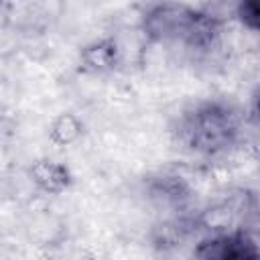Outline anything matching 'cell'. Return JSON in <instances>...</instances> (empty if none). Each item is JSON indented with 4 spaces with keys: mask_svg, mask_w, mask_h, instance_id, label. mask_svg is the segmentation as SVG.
I'll return each mask as SVG.
<instances>
[{
    "mask_svg": "<svg viewBox=\"0 0 260 260\" xmlns=\"http://www.w3.org/2000/svg\"><path fill=\"white\" fill-rule=\"evenodd\" d=\"M83 120L73 112H61L49 126V140L55 146H73L83 136Z\"/></svg>",
    "mask_w": 260,
    "mask_h": 260,
    "instance_id": "8992f818",
    "label": "cell"
},
{
    "mask_svg": "<svg viewBox=\"0 0 260 260\" xmlns=\"http://www.w3.org/2000/svg\"><path fill=\"white\" fill-rule=\"evenodd\" d=\"M28 177H30L32 185L47 195H61L73 183V175H71L69 167L55 158L35 160L28 167Z\"/></svg>",
    "mask_w": 260,
    "mask_h": 260,
    "instance_id": "277c9868",
    "label": "cell"
},
{
    "mask_svg": "<svg viewBox=\"0 0 260 260\" xmlns=\"http://www.w3.org/2000/svg\"><path fill=\"white\" fill-rule=\"evenodd\" d=\"M193 254L203 260H246V258H256L258 248L248 232L228 230L213 234L209 240H203Z\"/></svg>",
    "mask_w": 260,
    "mask_h": 260,
    "instance_id": "7a4b0ae2",
    "label": "cell"
},
{
    "mask_svg": "<svg viewBox=\"0 0 260 260\" xmlns=\"http://www.w3.org/2000/svg\"><path fill=\"white\" fill-rule=\"evenodd\" d=\"M144 28L156 41L181 39L189 43H203L207 41V32H211L209 22L201 14L181 4H160L152 8L144 18Z\"/></svg>",
    "mask_w": 260,
    "mask_h": 260,
    "instance_id": "6da1fadb",
    "label": "cell"
},
{
    "mask_svg": "<svg viewBox=\"0 0 260 260\" xmlns=\"http://www.w3.org/2000/svg\"><path fill=\"white\" fill-rule=\"evenodd\" d=\"M234 126L230 122V116L223 110H217L213 106H207L195 116L193 124V138L197 148L215 150L219 146H225L230 140Z\"/></svg>",
    "mask_w": 260,
    "mask_h": 260,
    "instance_id": "3957f363",
    "label": "cell"
},
{
    "mask_svg": "<svg viewBox=\"0 0 260 260\" xmlns=\"http://www.w3.org/2000/svg\"><path fill=\"white\" fill-rule=\"evenodd\" d=\"M120 57H122V51L114 39H102V41L89 43L79 53L83 67L98 71V73L114 69L120 63Z\"/></svg>",
    "mask_w": 260,
    "mask_h": 260,
    "instance_id": "5b68a950",
    "label": "cell"
},
{
    "mask_svg": "<svg viewBox=\"0 0 260 260\" xmlns=\"http://www.w3.org/2000/svg\"><path fill=\"white\" fill-rule=\"evenodd\" d=\"M258 0H240L238 4V16L242 20V24L250 30H256L258 28Z\"/></svg>",
    "mask_w": 260,
    "mask_h": 260,
    "instance_id": "ba28073f",
    "label": "cell"
},
{
    "mask_svg": "<svg viewBox=\"0 0 260 260\" xmlns=\"http://www.w3.org/2000/svg\"><path fill=\"white\" fill-rule=\"evenodd\" d=\"M234 217H236V211L230 203H217V205H211L207 207L197 223L203 228V230H209L211 234H219V232H228L232 230L234 225Z\"/></svg>",
    "mask_w": 260,
    "mask_h": 260,
    "instance_id": "52a82bcc",
    "label": "cell"
}]
</instances>
